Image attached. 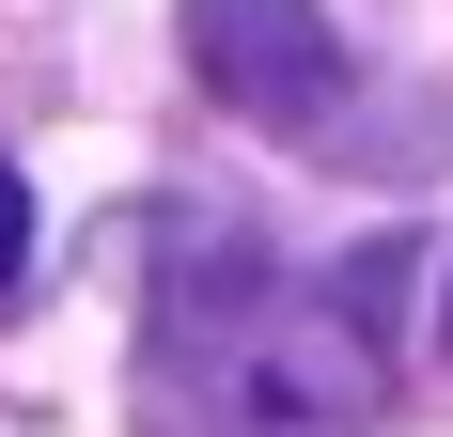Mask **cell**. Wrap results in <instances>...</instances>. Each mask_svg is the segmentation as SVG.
<instances>
[{
	"mask_svg": "<svg viewBox=\"0 0 453 437\" xmlns=\"http://www.w3.org/2000/svg\"><path fill=\"white\" fill-rule=\"evenodd\" d=\"M126 234H141V250H126V281H141V375H157L173 406L250 391V344H266L281 250L250 234V218H219V203H141Z\"/></svg>",
	"mask_w": 453,
	"mask_h": 437,
	"instance_id": "cell-1",
	"label": "cell"
},
{
	"mask_svg": "<svg viewBox=\"0 0 453 437\" xmlns=\"http://www.w3.org/2000/svg\"><path fill=\"white\" fill-rule=\"evenodd\" d=\"M188 79L219 94V110H250V126H281L297 157H328L344 141V110H360V63H344V32H328L313 0H188Z\"/></svg>",
	"mask_w": 453,
	"mask_h": 437,
	"instance_id": "cell-2",
	"label": "cell"
},
{
	"mask_svg": "<svg viewBox=\"0 0 453 437\" xmlns=\"http://www.w3.org/2000/svg\"><path fill=\"white\" fill-rule=\"evenodd\" d=\"M32 297V188H16V157H0V312Z\"/></svg>",
	"mask_w": 453,
	"mask_h": 437,
	"instance_id": "cell-3",
	"label": "cell"
}]
</instances>
